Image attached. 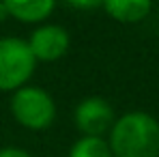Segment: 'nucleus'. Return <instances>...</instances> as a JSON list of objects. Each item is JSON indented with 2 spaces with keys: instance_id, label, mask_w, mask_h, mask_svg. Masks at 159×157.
<instances>
[{
  "instance_id": "nucleus-5",
  "label": "nucleus",
  "mask_w": 159,
  "mask_h": 157,
  "mask_svg": "<svg viewBox=\"0 0 159 157\" xmlns=\"http://www.w3.org/2000/svg\"><path fill=\"white\" fill-rule=\"evenodd\" d=\"M26 43L37 62H54L69 52L71 37L69 30L60 24H43L30 32Z\"/></svg>"
},
{
  "instance_id": "nucleus-9",
  "label": "nucleus",
  "mask_w": 159,
  "mask_h": 157,
  "mask_svg": "<svg viewBox=\"0 0 159 157\" xmlns=\"http://www.w3.org/2000/svg\"><path fill=\"white\" fill-rule=\"evenodd\" d=\"M0 157H32V155L20 146H4V149H0Z\"/></svg>"
},
{
  "instance_id": "nucleus-10",
  "label": "nucleus",
  "mask_w": 159,
  "mask_h": 157,
  "mask_svg": "<svg viewBox=\"0 0 159 157\" xmlns=\"http://www.w3.org/2000/svg\"><path fill=\"white\" fill-rule=\"evenodd\" d=\"M103 2H97V0H93V2H69V7H73V9H84V11H90V9H99Z\"/></svg>"
},
{
  "instance_id": "nucleus-4",
  "label": "nucleus",
  "mask_w": 159,
  "mask_h": 157,
  "mask_svg": "<svg viewBox=\"0 0 159 157\" xmlns=\"http://www.w3.org/2000/svg\"><path fill=\"white\" fill-rule=\"evenodd\" d=\"M75 127L80 129L82 136L86 138H103L106 133H110L116 114L114 108L110 105L107 99L93 95V97H84L78 105H75Z\"/></svg>"
},
{
  "instance_id": "nucleus-11",
  "label": "nucleus",
  "mask_w": 159,
  "mask_h": 157,
  "mask_svg": "<svg viewBox=\"0 0 159 157\" xmlns=\"http://www.w3.org/2000/svg\"><path fill=\"white\" fill-rule=\"evenodd\" d=\"M4 20H9V11H7V4H4V0L0 2V22H4Z\"/></svg>"
},
{
  "instance_id": "nucleus-7",
  "label": "nucleus",
  "mask_w": 159,
  "mask_h": 157,
  "mask_svg": "<svg viewBox=\"0 0 159 157\" xmlns=\"http://www.w3.org/2000/svg\"><path fill=\"white\" fill-rule=\"evenodd\" d=\"M101 9L114 22L120 24H138L153 11V4L148 0H107L101 4Z\"/></svg>"
},
{
  "instance_id": "nucleus-8",
  "label": "nucleus",
  "mask_w": 159,
  "mask_h": 157,
  "mask_svg": "<svg viewBox=\"0 0 159 157\" xmlns=\"http://www.w3.org/2000/svg\"><path fill=\"white\" fill-rule=\"evenodd\" d=\"M69 157H112V151L107 146L106 138H86V136H82L71 144Z\"/></svg>"
},
{
  "instance_id": "nucleus-1",
  "label": "nucleus",
  "mask_w": 159,
  "mask_h": 157,
  "mask_svg": "<svg viewBox=\"0 0 159 157\" xmlns=\"http://www.w3.org/2000/svg\"><path fill=\"white\" fill-rule=\"evenodd\" d=\"M112 157H159V121L148 112L118 116L107 133Z\"/></svg>"
},
{
  "instance_id": "nucleus-6",
  "label": "nucleus",
  "mask_w": 159,
  "mask_h": 157,
  "mask_svg": "<svg viewBox=\"0 0 159 157\" xmlns=\"http://www.w3.org/2000/svg\"><path fill=\"white\" fill-rule=\"evenodd\" d=\"M9 17L24 22V24H39L45 22L54 11L52 0H4Z\"/></svg>"
},
{
  "instance_id": "nucleus-3",
  "label": "nucleus",
  "mask_w": 159,
  "mask_h": 157,
  "mask_svg": "<svg viewBox=\"0 0 159 157\" xmlns=\"http://www.w3.org/2000/svg\"><path fill=\"white\" fill-rule=\"evenodd\" d=\"M37 67L28 43L17 37L0 39V93H15L26 86Z\"/></svg>"
},
{
  "instance_id": "nucleus-2",
  "label": "nucleus",
  "mask_w": 159,
  "mask_h": 157,
  "mask_svg": "<svg viewBox=\"0 0 159 157\" xmlns=\"http://www.w3.org/2000/svg\"><path fill=\"white\" fill-rule=\"evenodd\" d=\"M11 114L13 118L30 131H43L56 121L54 97L41 86H22L11 95Z\"/></svg>"
}]
</instances>
